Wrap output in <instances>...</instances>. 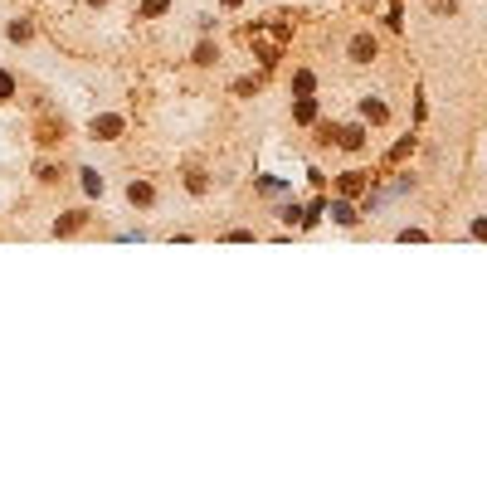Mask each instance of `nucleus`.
Listing matches in <instances>:
<instances>
[{
	"instance_id": "2",
	"label": "nucleus",
	"mask_w": 487,
	"mask_h": 487,
	"mask_svg": "<svg viewBox=\"0 0 487 487\" xmlns=\"http://www.w3.org/2000/svg\"><path fill=\"white\" fill-rule=\"evenodd\" d=\"M10 88H15V83H10L5 73H0V98H10Z\"/></svg>"
},
{
	"instance_id": "1",
	"label": "nucleus",
	"mask_w": 487,
	"mask_h": 487,
	"mask_svg": "<svg viewBox=\"0 0 487 487\" xmlns=\"http://www.w3.org/2000/svg\"><path fill=\"white\" fill-rule=\"evenodd\" d=\"M351 54H356V64H365V59H370V54H375V39H365V34H361V39L351 44Z\"/></svg>"
}]
</instances>
